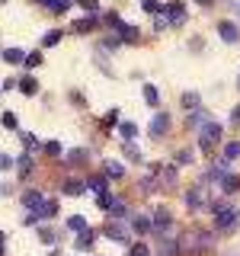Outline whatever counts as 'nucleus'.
Masks as SVG:
<instances>
[{"instance_id":"09e8293b","label":"nucleus","mask_w":240,"mask_h":256,"mask_svg":"<svg viewBox=\"0 0 240 256\" xmlns=\"http://www.w3.org/2000/svg\"><path fill=\"white\" fill-rule=\"evenodd\" d=\"M154 26H157L160 32H164V29H166V16H157V20H154Z\"/></svg>"},{"instance_id":"9d476101","label":"nucleus","mask_w":240,"mask_h":256,"mask_svg":"<svg viewBox=\"0 0 240 256\" xmlns=\"http://www.w3.org/2000/svg\"><path fill=\"white\" fill-rule=\"evenodd\" d=\"M102 176H106V180H125V166L118 164V160H106V164H102Z\"/></svg>"},{"instance_id":"3c124183","label":"nucleus","mask_w":240,"mask_h":256,"mask_svg":"<svg viewBox=\"0 0 240 256\" xmlns=\"http://www.w3.org/2000/svg\"><path fill=\"white\" fill-rule=\"evenodd\" d=\"M4 244H6V234L0 230V256H4Z\"/></svg>"},{"instance_id":"5fc2aeb1","label":"nucleus","mask_w":240,"mask_h":256,"mask_svg":"<svg viewBox=\"0 0 240 256\" xmlns=\"http://www.w3.org/2000/svg\"><path fill=\"white\" fill-rule=\"evenodd\" d=\"M38 4H45V6H48V4H52V0H38Z\"/></svg>"},{"instance_id":"aec40b11","label":"nucleus","mask_w":240,"mask_h":256,"mask_svg":"<svg viewBox=\"0 0 240 256\" xmlns=\"http://www.w3.org/2000/svg\"><path fill=\"white\" fill-rule=\"evenodd\" d=\"M4 61L6 64H20V61H26V52H22V48H6V52H4Z\"/></svg>"},{"instance_id":"7c9ffc66","label":"nucleus","mask_w":240,"mask_h":256,"mask_svg":"<svg viewBox=\"0 0 240 256\" xmlns=\"http://www.w3.org/2000/svg\"><path fill=\"white\" fill-rule=\"evenodd\" d=\"M125 157L132 160V164H141V148H138L134 141H128V144H125Z\"/></svg>"},{"instance_id":"603ef678","label":"nucleus","mask_w":240,"mask_h":256,"mask_svg":"<svg viewBox=\"0 0 240 256\" xmlns=\"http://www.w3.org/2000/svg\"><path fill=\"white\" fill-rule=\"evenodd\" d=\"M196 4H202V6H208V4H214V0H196Z\"/></svg>"},{"instance_id":"b1692460","label":"nucleus","mask_w":240,"mask_h":256,"mask_svg":"<svg viewBox=\"0 0 240 256\" xmlns=\"http://www.w3.org/2000/svg\"><path fill=\"white\" fill-rule=\"evenodd\" d=\"M38 240H42V244H48V246L58 244V230H54V228H38Z\"/></svg>"},{"instance_id":"13d9d810","label":"nucleus","mask_w":240,"mask_h":256,"mask_svg":"<svg viewBox=\"0 0 240 256\" xmlns=\"http://www.w3.org/2000/svg\"><path fill=\"white\" fill-rule=\"evenodd\" d=\"M237 86H240V77H237Z\"/></svg>"},{"instance_id":"a211bd4d","label":"nucleus","mask_w":240,"mask_h":256,"mask_svg":"<svg viewBox=\"0 0 240 256\" xmlns=\"http://www.w3.org/2000/svg\"><path fill=\"white\" fill-rule=\"evenodd\" d=\"M237 157H240V141H230V144H224L221 164H230V160H237Z\"/></svg>"},{"instance_id":"7ed1b4c3","label":"nucleus","mask_w":240,"mask_h":256,"mask_svg":"<svg viewBox=\"0 0 240 256\" xmlns=\"http://www.w3.org/2000/svg\"><path fill=\"white\" fill-rule=\"evenodd\" d=\"M208 205H212V198H208V192H205V182H202V186H192L186 192V208L198 212V208H208Z\"/></svg>"},{"instance_id":"4be33fe9","label":"nucleus","mask_w":240,"mask_h":256,"mask_svg":"<svg viewBox=\"0 0 240 256\" xmlns=\"http://www.w3.org/2000/svg\"><path fill=\"white\" fill-rule=\"evenodd\" d=\"M20 90L26 93V96H36V93H38V80H36V77H22V80H20Z\"/></svg>"},{"instance_id":"2eb2a0df","label":"nucleus","mask_w":240,"mask_h":256,"mask_svg":"<svg viewBox=\"0 0 240 256\" xmlns=\"http://www.w3.org/2000/svg\"><path fill=\"white\" fill-rule=\"evenodd\" d=\"M150 228H154V221H150L148 214H134L132 218V230H138V234H148Z\"/></svg>"},{"instance_id":"f03ea898","label":"nucleus","mask_w":240,"mask_h":256,"mask_svg":"<svg viewBox=\"0 0 240 256\" xmlns=\"http://www.w3.org/2000/svg\"><path fill=\"white\" fill-rule=\"evenodd\" d=\"M218 141H221V125L208 118V122L202 125V132H198V148H202L205 154H212V150H214V144H218Z\"/></svg>"},{"instance_id":"4d7b16f0","label":"nucleus","mask_w":240,"mask_h":256,"mask_svg":"<svg viewBox=\"0 0 240 256\" xmlns=\"http://www.w3.org/2000/svg\"><path fill=\"white\" fill-rule=\"evenodd\" d=\"M237 13H240V4H237Z\"/></svg>"},{"instance_id":"f257e3e1","label":"nucleus","mask_w":240,"mask_h":256,"mask_svg":"<svg viewBox=\"0 0 240 256\" xmlns=\"http://www.w3.org/2000/svg\"><path fill=\"white\" fill-rule=\"evenodd\" d=\"M208 212L214 214V228L218 230H234L240 224V205H230V202H214L208 205Z\"/></svg>"},{"instance_id":"423d86ee","label":"nucleus","mask_w":240,"mask_h":256,"mask_svg":"<svg viewBox=\"0 0 240 256\" xmlns=\"http://www.w3.org/2000/svg\"><path fill=\"white\" fill-rule=\"evenodd\" d=\"M218 36L228 45H237L240 42V26H237V22H230V20H224V22H218Z\"/></svg>"},{"instance_id":"6e6552de","label":"nucleus","mask_w":240,"mask_h":256,"mask_svg":"<svg viewBox=\"0 0 240 256\" xmlns=\"http://www.w3.org/2000/svg\"><path fill=\"white\" fill-rule=\"evenodd\" d=\"M166 128H170V116H166V112H157V116L150 118V134L160 138V134H166Z\"/></svg>"},{"instance_id":"49530a36","label":"nucleus","mask_w":240,"mask_h":256,"mask_svg":"<svg viewBox=\"0 0 240 256\" xmlns=\"http://www.w3.org/2000/svg\"><path fill=\"white\" fill-rule=\"evenodd\" d=\"M77 4H80V6H84V10H86V13H96V6H100V4H96V0H77Z\"/></svg>"},{"instance_id":"ddd939ff","label":"nucleus","mask_w":240,"mask_h":256,"mask_svg":"<svg viewBox=\"0 0 240 256\" xmlns=\"http://www.w3.org/2000/svg\"><path fill=\"white\" fill-rule=\"evenodd\" d=\"M198 106H202V96H198L196 90L182 93V109H186V112H198Z\"/></svg>"},{"instance_id":"a878e982","label":"nucleus","mask_w":240,"mask_h":256,"mask_svg":"<svg viewBox=\"0 0 240 256\" xmlns=\"http://www.w3.org/2000/svg\"><path fill=\"white\" fill-rule=\"evenodd\" d=\"M176 250H180V244H176L173 237L160 240V256H176Z\"/></svg>"},{"instance_id":"dca6fc26","label":"nucleus","mask_w":240,"mask_h":256,"mask_svg":"<svg viewBox=\"0 0 240 256\" xmlns=\"http://www.w3.org/2000/svg\"><path fill=\"white\" fill-rule=\"evenodd\" d=\"M106 237L116 240V244H125V240H128V230L122 228V224H109V228H106Z\"/></svg>"},{"instance_id":"412c9836","label":"nucleus","mask_w":240,"mask_h":256,"mask_svg":"<svg viewBox=\"0 0 240 256\" xmlns=\"http://www.w3.org/2000/svg\"><path fill=\"white\" fill-rule=\"evenodd\" d=\"M118 134H122L125 141H134V138H138V125H134V122H122V125H118Z\"/></svg>"},{"instance_id":"cd10ccee","label":"nucleus","mask_w":240,"mask_h":256,"mask_svg":"<svg viewBox=\"0 0 240 256\" xmlns=\"http://www.w3.org/2000/svg\"><path fill=\"white\" fill-rule=\"evenodd\" d=\"M68 164H70V166H80V164H86V150H84V148H74V150L68 154Z\"/></svg>"},{"instance_id":"a18cd8bd","label":"nucleus","mask_w":240,"mask_h":256,"mask_svg":"<svg viewBox=\"0 0 240 256\" xmlns=\"http://www.w3.org/2000/svg\"><path fill=\"white\" fill-rule=\"evenodd\" d=\"M13 166V157L10 154H4V150H0V170H10Z\"/></svg>"},{"instance_id":"a19ab883","label":"nucleus","mask_w":240,"mask_h":256,"mask_svg":"<svg viewBox=\"0 0 240 256\" xmlns=\"http://www.w3.org/2000/svg\"><path fill=\"white\" fill-rule=\"evenodd\" d=\"M22 144H26L29 150H38V148H42V141H38L36 134H22Z\"/></svg>"},{"instance_id":"6ab92c4d","label":"nucleus","mask_w":240,"mask_h":256,"mask_svg":"<svg viewBox=\"0 0 240 256\" xmlns=\"http://www.w3.org/2000/svg\"><path fill=\"white\" fill-rule=\"evenodd\" d=\"M221 189H224V192H237V189H240V176H237V173H224Z\"/></svg>"},{"instance_id":"4c0bfd02","label":"nucleus","mask_w":240,"mask_h":256,"mask_svg":"<svg viewBox=\"0 0 240 256\" xmlns=\"http://www.w3.org/2000/svg\"><path fill=\"white\" fill-rule=\"evenodd\" d=\"M106 26H109L112 32H118V29H122V20H118V13H106Z\"/></svg>"},{"instance_id":"ea45409f","label":"nucleus","mask_w":240,"mask_h":256,"mask_svg":"<svg viewBox=\"0 0 240 256\" xmlns=\"http://www.w3.org/2000/svg\"><path fill=\"white\" fill-rule=\"evenodd\" d=\"M192 164V150H176V166H186Z\"/></svg>"},{"instance_id":"1a4fd4ad","label":"nucleus","mask_w":240,"mask_h":256,"mask_svg":"<svg viewBox=\"0 0 240 256\" xmlns=\"http://www.w3.org/2000/svg\"><path fill=\"white\" fill-rule=\"evenodd\" d=\"M42 202H45V198H42V192H38V189H29V192H22V205H26L32 214H36L38 208H42Z\"/></svg>"},{"instance_id":"c9c22d12","label":"nucleus","mask_w":240,"mask_h":256,"mask_svg":"<svg viewBox=\"0 0 240 256\" xmlns=\"http://www.w3.org/2000/svg\"><path fill=\"white\" fill-rule=\"evenodd\" d=\"M128 256H150V246H148V244H141V240H138V244H134L132 250H128Z\"/></svg>"},{"instance_id":"de8ad7c7","label":"nucleus","mask_w":240,"mask_h":256,"mask_svg":"<svg viewBox=\"0 0 240 256\" xmlns=\"http://www.w3.org/2000/svg\"><path fill=\"white\" fill-rule=\"evenodd\" d=\"M164 182H166V186H173V182H176V170H173V166H170V170H164Z\"/></svg>"},{"instance_id":"e433bc0d","label":"nucleus","mask_w":240,"mask_h":256,"mask_svg":"<svg viewBox=\"0 0 240 256\" xmlns=\"http://www.w3.org/2000/svg\"><path fill=\"white\" fill-rule=\"evenodd\" d=\"M141 6H144L148 13H154V16H157V13H164V4H160V0H144Z\"/></svg>"},{"instance_id":"2f4dec72","label":"nucleus","mask_w":240,"mask_h":256,"mask_svg":"<svg viewBox=\"0 0 240 256\" xmlns=\"http://www.w3.org/2000/svg\"><path fill=\"white\" fill-rule=\"evenodd\" d=\"M116 125H118V109H109L106 116H102V128H106V132H112Z\"/></svg>"},{"instance_id":"0eeeda50","label":"nucleus","mask_w":240,"mask_h":256,"mask_svg":"<svg viewBox=\"0 0 240 256\" xmlns=\"http://www.w3.org/2000/svg\"><path fill=\"white\" fill-rule=\"evenodd\" d=\"M54 214H58V202H54V198H45L42 208H38L36 214H29V224H32V221H38V218H54Z\"/></svg>"},{"instance_id":"c85d7f7f","label":"nucleus","mask_w":240,"mask_h":256,"mask_svg":"<svg viewBox=\"0 0 240 256\" xmlns=\"http://www.w3.org/2000/svg\"><path fill=\"white\" fill-rule=\"evenodd\" d=\"M16 166H20V176H22V180H29V173H32V154H22Z\"/></svg>"},{"instance_id":"5701e85b","label":"nucleus","mask_w":240,"mask_h":256,"mask_svg":"<svg viewBox=\"0 0 240 256\" xmlns=\"http://www.w3.org/2000/svg\"><path fill=\"white\" fill-rule=\"evenodd\" d=\"M118 38H122V42H138V29L128 26V22H122V29H118Z\"/></svg>"},{"instance_id":"393cba45","label":"nucleus","mask_w":240,"mask_h":256,"mask_svg":"<svg viewBox=\"0 0 240 256\" xmlns=\"http://www.w3.org/2000/svg\"><path fill=\"white\" fill-rule=\"evenodd\" d=\"M93 237H96V234H93L90 228H86L84 234H77V250H90V246H93Z\"/></svg>"},{"instance_id":"f704fd0d","label":"nucleus","mask_w":240,"mask_h":256,"mask_svg":"<svg viewBox=\"0 0 240 256\" xmlns=\"http://www.w3.org/2000/svg\"><path fill=\"white\" fill-rule=\"evenodd\" d=\"M93 26H96V22L86 16V20H77V22H74V32H80V36H84V32H90Z\"/></svg>"},{"instance_id":"37998d69","label":"nucleus","mask_w":240,"mask_h":256,"mask_svg":"<svg viewBox=\"0 0 240 256\" xmlns=\"http://www.w3.org/2000/svg\"><path fill=\"white\" fill-rule=\"evenodd\" d=\"M118 45H122V38H118V36H112V38H106V42H102V52H116Z\"/></svg>"},{"instance_id":"473e14b6","label":"nucleus","mask_w":240,"mask_h":256,"mask_svg":"<svg viewBox=\"0 0 240 256\" xmlns=\"http://www.w3.org/2000/svg\"><path fill=\"white\" fill-rule=\"evenodd\" d=\"M58 42H61V29L45 32V38H42V45H45V48H52V45H58Z\"/></svg>"},{"instance_id":"864d4df0","label":"nucleus","mask_w":240,"mask_h":256,"mask_svg":"<svg viewBox=\"0 0 240 256\" xmlns=\"http://www.w3.org/2000/svg\"><path fill=\"white\" fill-rule=\"evenodd\" d=\"M48 256H61V253H58V250H52V253H48Z\"/></svg>"},{"instance_id":"72a5a7b5","label":"nucleus","mask_w":240,"mask_h":256,"mask_svg":"<svg viewBox=\"0 0 240 256\" xmlns=\"http://www.w3.org/2000/svg\"><path fill=\"white\" fill-rule=\"evenodd\" d=\"M42 150H45L48 157H61V141H45Z\"/></svg>"},{"instance_id":"58836bf2","label":"nucleus","mask_w":240,"mask_h":256,"mask_svg":"<svg viewBox=\"0 0 240 256\" xmlns=\"http://www.w3.org/2000/svg\"><path fill=\"white\" fill-rule=\"evenodd\" d=\"M68 6H70V0H52V4H48V10H52V13H64Z\"/></svg>"},{"instance_id":"20e7f679","label":"nucleus","mask_w":240,"mask_h":256,"mask_svg":"<svg viewBox=\"0 0 240 256\" xmlns=\"http://www.w3.org/2000/svg\"><path fill=\"white\" fill-rule=\"evenodd\" d=\"M96 205H100L102 212H112L116 218L128 212V208H125V198L122 196H109V192H106V196H96Z\"/></svg>"},{"instance_id":"4468645a","label":"nucleus","mask_w":240,"mask_h":256,"mask_svg":"<svg viewBox=\"0 0 240 256\" xmlns=\"http://www.w3.org/2000/svg\"><path fill=\"white\" fill-rule=\"evenodd\" d=\"M61 192H64V196H84V192H86V180H68Z\"/></svg>"},{"instance_id":"c756f323","label":"nucleus","mask_w":240,"mask_h":256,"mask_svg":"<svg viewBox=\"0 0 240 256\" xmlns=\"http://www.w3.org/2000/svg\"><path fill=\"white\" fill-rule=\"evenodd\" d=\"M144 102H148V106H157V102H160V93H157V86L144 84Z\"/></svg>"},{"instance_id":"6e6d98bb","label":"nucleus","mask_w":240,"mask_h":256,"mask_svg":"<svg viewBox=\"0 0 240 256\" xmlns=\"http://www.w3.org/2000/svg\"><path fill=\"white\" fill-rule=\"evenodd\" d=\"M230 256H240V253H230Z\"/></svg>"},{"instance_id":"8fccbe9b","label":"nucleus","mask_w":240,"mask_h":256,"mask_svg":"<svg viewBox=\"0 0 240 256\" xmlns=\"http://www.w3.org/2000/svg\"><path fill=\"white\" fill-rule=\"evenodd\" d=\"M230 122H234V125H240V106H237L234 112H230Z\"/></svg>"},{"instance_id":"f8f14e48","label":"nucleus","mask_w":240,"mask_h":256,"mask_svg":"<svg viewBox=\"0 0 240 256\" xmlns=\"http://www.w3.org/2000/svg\"><path fill=\"white\" fill-rule=\"evenodd\" d=\"M189 246H196V250H208V246H212V234H208V230H196L192 240H189Z\"/></svg>"},{"instance_id":"39448f33","label":"nucleus","mask_w":240,"mask_h":256,"mask_svg":"<svg viewBox=\"0 0 240 256\" xmlns=\"http://www.w3.org/2000/svg\"><path fill=\"white\" fill-rule=\"evenodd\" d=\"M164 16H166V26H182V22H186V6H182L180 0H170Z\"/></svg>"},{"instance_id":"79ce46f5","label":"nucleus","mask_w":240,"mask_h":256,"mask_svg":"<svg viewBox=\"0 0 240 256\" xmlns=\"http://www.w3.org/2000/svg\"><path fill=\"white\" fill-rule=\"evenodd\" d=\"M0 122H4V128H10V132H13V128L20 125V118H16L13 112H4V118H0Z\"/></svg>"},{"instance_id":"bf43d9fd","label":"nucleus","mask_w":240,"mask_h":256,"mask_svg":"<svg viewBox=\"0 0 240 256\" xmlns=\"http://www.w3.org/2000/svg\"><path fill=\"white\" fill-rule=\"evenodd\" d=\"M0 4H4V0H0Z\"/></svg>"},{"instance_id":"bb28decb","label":"nucleus","mask_w":240,"mask_h":256,"mask_svg":"<svg viewBox=\"0 0 240 256\" xmlns=\"http://www.w3.org/2000/svg\"><path fill=\"white\" fill-rule=\"evenodd\" d=\"M68 228H70V230H77V234H84L90 224H86V218H80V214H70V218H68Z\"/></svg>"},{"instance_id":"9b49d317","label":"nucleus","mask_w":240,"mask_h":256,"mask_svg":"<svg viewBox=\"0 0 240 256\" xmlns=\"http://www.w3.org/2000/svg\"><path fill=\"white\" fill-rule=\"evenodd\" d=\"M170 224H173V214H170V212H166V208H164V205H160V208H157V212H154V228L160 230V234H164V230H170Z\"/></svg>"},{"instance_id":"f3484780","label":"nucleus","mask_w":240,"mask_h":256,"mask_svg":"<svg viewBox=\"0 0 240 256\" xmlns=\"http://www.w3.org/2000/svg\"><path fill=\"white\" fill-rule=\"evenodd\" d=\"M86 189H93L96 196H106V189H109V180H106V176H93V180H86Z\"/></svg>"},{"instance_id":"c03bdc74","label":"nucleus","mask_w":240,"mask_h":256,"mask_svg":"<svg viewBox=\"0 0 240 256\" xmlns=\"http://www.w3.org/2000/svg\"><path fill=\"white\" fill-rule=\"evenodd\" d=\"M22 64H26V68H38V64H42V54L32 52V54H26V61H22Z\"/></svg>"}]
</instances>
